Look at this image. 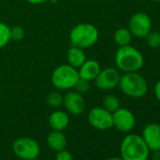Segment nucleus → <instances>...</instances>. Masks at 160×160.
<instances>
[{"label":"nucleus","mask_w":160,"mask_h":160,"mask_svg":"<svg viewBox=\"0 0 160 160\" xmlns=\"http://www.w3.org/2000/svg\"><path fill=\"white\" fill-rule=\"evenodd\" d=\"M150 150L142 137L137 134L126 135L121 143L122 160H148Z\"/></svg>","instance_id":"f257e3e1"},{"label":"nucleus","mask_w":160,"mask_h":160,"mask_svg":"<svg viewBox=\"0 0 160 160\" xmlns=\"http://www.w3.org/2000/svg\"><path fill=\"white\" fill-rule=\"evenodd\" d=\"M115 64L124 72H138L144 64V58L140 51L130 44L119 46L115 54Z\"/></svg>","instance_id":"f03ea898"},{"label":"nucleus","mask_w":160,"mask_h":160,"mask_svg":"<svg viewBox=\"0 0 160 160\" xmlns=\"http://www.w3.org/2000/svg\"><path fill=\"white\" fill-rule=\"evenodd\" d=\"M99 38L97 28L90 23H81L73 27L69 34L72 46L79 48H89L94 45Z\"/></svg>","instance_id":"7ed1b4c3"},{"label":"nucleus","mask_w":160,"mask_h":160,"mask_svg":"<svg viewBox=\"0 0 160 160\" xmlns=\"http://www.w3.org/2000/svg\"><path fill=\"white\" fill-rule=\"evenodd\" d=\"M118 86L123 94L135 99L143 97L148 92L146 79L138 72H124L121 75Z\"/></svg>","instance_id":"20e7f679"},{"label":"nucleus","mask_w":160,"mask_h":160,"mask_svg":"<svg viewBox=\"0 0 160 160\" xmlns=\"http://www.w3.org/2000/svg\"><path fill=\"white\" fill-rule=\"evenodd\" d=\"M79 74L77 69L69 64H62L57 67L52 73L51 81L53 86L59 91H69L73 89Z\"/></svg>","instance_id":"39448f33"},{"label":"nucleus","mask_w":160,"mask_h":160,"mask_svg":"<svg viewBox=\"0 0 160 160\" xmlns=\"http://www.w3.org/2000/svg\"><path fill=\"white\" fill-rule=\"evenodd\" d=\"M14 154L23 160H34L41 153L40 144L30 138H20L14 140L12 144Z\"/></svg>","instance_id":"423d86ee"},{"label":"nucleus","mask_w":160,"mask_h":160,"mask_svg":"<svg viewBox=\"0 0 160 160\" xmlns=\"http://www.w3.org/2000/svg\"><path fill=\"white\" fill-rule=\"evenodd\" d=\"M88 122L98 130H108L113 127L112 113L102 107H95L89 111Z\"/></svg>","instance_id":"0eeeda50"},{"label":"nucleus","mask_w":160,"mask_h":160,"mask_svg":"<svg viewBox=\"0 0 160 160\" xmlns=\"http://www.w3.org/2000/svg\"><path fill=\"white\" fill-rule=\"evenodd\" d=\"M128 29L134 37L145 38L152 29L150 16L144 12H137L133 14L129 21Z\"/></svg>","instance_id":"6e6552de"},{"label":"nucleus","mask_w":160,"mask_h":160,"mask_svg":"<svg viewBox=\"0 0 160 160\" xmlns=\"http://www.w3.org/2000/svg\"><path fill=\"white\" fill-rule=\"evenodd\" d=\"M113 126L123 133L131 132L136 125V118L134 113L128 108H119L112 113Z\"/></svg>","instance_id":"1a4fd4ad"},{"label":"nucleus","mask_w":160,"mask_h":160,"mask_svg":"<svg viewBox=\"0 0 160 160\" xmlns=\"http://www.w3.org/2000/svg\"><path fill=\"white\" fill-rule=\"evenodd\" d=\"M121 78L120 72L113 68L108 67L105 69H101L97 77L95 78V85L102 91H109L116 88L119 85V81Z\"/></svg>","instance_id":"9d476101"},{"label":"nucleus","mask_w":160,"mask_h":160,"mask_svg":"<svg viewBox=\"0 0 160 160\" xmlns=\"http://www.w3.org/2000/svg\"><path fill=\"white\" fill-rule=\"evenodd\" d=\"M63 105L72 115L82 114L86 108V102L82 94L75 91H70L63 96Z\"/></svg>","instance_id":"9b49d317"},{"label":"nucleus","mask_w":160,"mask_h":160,"mask_svg":"<svg viewBox=\"0 0 160 160\" xmlns=\"http://www.w3.org/2000/svg\"><path fill=\"white\" fill-rule=\"evenodd\" d=\"M141 137L145 141L151 152L160 150V124L159 123H149L143 130Z\"/></svg>","instance_id":"f8f14e48"},{"label":"nucleus","mask_w":160,"mask_h":160,"mask_svg":"<svg viewBox=\"0 0 160 160\" xmlns=\"http://www.w3.org/2000/svg\"><path fill=\"white\" fill-rule=\"evenodd\" d=\"M79 78H82L88 81L95 80L98 73L101 71V66L98 61L94 59H87L81 66L78 68Z\"/></svg>","instance_id":"ddd939ff"},{"label":"nucleus","mask_w":160,"mask_h":160,"mask_svg":"<svg viewBox=\"0 0 160 160\" xmlns=\"http://www.w3.org/2000/svg\"><path fill=\"white\" fill-rule=\"evenodd\" d=\"M69 115L63 110H56L49 116V125L53 130L63 131L69 125Z\"/></svg>","instance_id":"4468645a"},{"label":"nucleus","mask_w":160,"mask_h":160,"mask_svg":"<svg viewBox=\"0 0 160 160\" xmlns=\"http://www.w3.org/2000/svg\"><path fill=\"white\" fill-rule=\"evenodd\" d=\"M46 141L50 149L56 152L64 150L67 145V138L62 131L53 130L48 134Z\"/></svg>","instance_id":"2eb2a0df"},{"label":"nucleus","mask_w":160,"mask_h":160,"mask_svg":"<svg viewBox=\"0 0 160 160\" xmlns=\"http://www.w3.org/2000/svg\"><path fill=\"white\" fill-rule=\"evenodd\" d=\"M67 60H68L69 65L77 69L87 60V58H86V54L82 48H79L76 46H72L68 50Z\"/></svg>","instance_id":"dca6fc26"},{"label":"nucleus","mask_w":160,"mask_h":160,"mask_svg":"<svg viewBox=\"0 0 160 160\" xmlns=\"http://www.w3.org/2000/svg\"><path fill=\"white\" fill-rule=\"evenodd\" d=\"M133 35L131 34L130 30L125 28H118L113 35V40L115 43L119 46H124L130 44L132 41Z\"/></svg>","instance_id":"f3484780"},{"label":"nucleus","mask_w":160,"mask_h":160,"mask_svg":"<svg viewBox=\"0 0 160 160\" xmlns=\"http://www.w3.org/2000/svg\"><path fill=\"white\" fill-rule=\"evenodd\" d=\"M103 108H106L108 111L113 113L119 108H121V103H120L119 98L113 94L107 95L103 100Z\"/></svg>","instance_id":"a211bd4d"},{"label":"nucleus","mask_w":160,"mask_h":160,"mask_svg":"<svg viewBox=\"0 0 160 160\" xmlns=\"http://www.w3.org/2000/svg\"><path fill=\"white\" fill-rule=\"evenodd\" d=\"M11 41V28L7 24L0 22V48L5 47Z\"/></svg>","instance_id":"6ab92c4d"},{"label":"nucleus","mask_w":160,"mask_h":160,"mask_svg":"<svg viewBox=\"0 0 160 160\" xmlns=\"http://www.w3.org/2000/svg\"><path fill=\"white\" fill-rule=\"evenodd\" d=\"M46 103L51 108H59L63 105V95L58 92H51L46 96Z\"/></svg>","instance_id":"aec40b11"},{"label":"nucleus","mask_w":160,"mask_h":160,"mask_svg":"<svg viewBox=\"0 0 160 160\" xmlns=\"http://www.w3.org/2000/svg\"><path fill=\"white\" fill-rule=\"evenodd\" d=\"M147 44L153 49L160 48V32L158 31H150L145 37Z\"/></svg>","instance_id":"412c9836"},{"label":"nucleus","mask_w":160,"mask_h":160,"mask_svg":"<svg viewBox=\"0 0 160 160\" xmlns=\"http://www.w3.org/2000/svg\"><path fill=\"white\" fill-rule=\"evenodd\" d=\"M90 88H91L90 81L85 80V79H82V78H79L73 89L75 92H77L80 94H85L90 91Z\"/></svg>","instance_id":"4be33fe9"},{"label":"nucleus","mask_w":160,"mask_h":160,"mask_svg":"<svg viewBox=\"0 0 160 160\" xmlns=\"http://www.w3.org/2000/svg\"><path fill=\"white\" fill-rule=\"evenodd\" d=\"M25 37V30L22 27L15 26L13 28H11V40L14 42H19L23 40Z\"/></svg>","instance_id":"5701e85b"},{"label":"nucleus","mask_w":160,"mask_h":160,"mask_svg":"<svg viewBox=\"0 0 160 160\" xmlns=\"http://www.w3.org/2000/svg\"><path fill=\"white\" fill-rule=\"evenodd\" d=\"M55 160H73V157L70 152H68L64 149V150L57 152Z\"/></svg>","instance_id":"b1692460"},{"label":"nucleus","mask_w":160,"mask_h":160,"mask_svg":"<svg viewBox=\"0 0 160 160\" xmlns=\"http://www.w3.org/2000/svg\"><path fill=\"white\" fill-rule=\"evenodd\" d=\"M153 92H154L156 99L160 102V80H158V81L155 83L154 88H153Z\"/></svg>","instance_id":"393cba45"},{"label":"nucleus","mask_w":160,"mask_h":160,"mask_svg":"<svg viewBox=\"0 0 160 160\" xmlns=\"http://www.w3.org/2000/svg\"><path fill=\"white\" fill-rule=\"evenodd\" d=\"M27 1L29 4H32V5H39V4L45 3L46 1H49V0H27Z\"/></svg>","instance_id":"a878e982"},{"label":"nucleus","mask_w":160,"mask_h":160,"mask_svg":"<svg viewBox=\"0 0 160 160\" xmlns=\"http://www.w3.org/2000/svg\"><path fill=\"white\" fill-rule=\"evenodd\" d=\"M152 160H160V150L153 151L152 154Z\"/></svg>","instance_id":"bb28decb"},{"label":"nucleus","mask_w":160,"mask_h":160,"mask_svg":"<svg viewBox=\"0 0 160 160\" xmlns=\"http://www.w3.org/2000/svg\"><path fill=\"white\" fill-rule=\"evenodd\" d=\"M107 160H122V157H110Z\"/></svg>","instance_id":"cd10ccee"},{"label":"nucleus","mask_w":160,"mask_h":160,"mask_svg":"<svg viewBox=\"0 0 160 160\" xmlns=\"http://www.w3.org/2000/svg\"><path fill=\"white\" fill-rule=\"evenodd\" d=\"M152 1H154V2H160V0H152Z\"/></svg>","instance_id":"c85d7f7f"},{"label":"nucleus","mask_w":160,"mask_h":160,"mask_svg":"<svg viewBox=\"0 0 160 160\" xmlns=\"http://www.w3.org/2000/svg\"><path fill=\"white\" fill-rule=\"evenodd\" d=\"M34 160H42V159H40V158L38 157V158H36V159H34Z\"/></svg>","instance_id":"c756f323"}]
</instances>
